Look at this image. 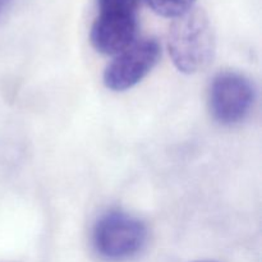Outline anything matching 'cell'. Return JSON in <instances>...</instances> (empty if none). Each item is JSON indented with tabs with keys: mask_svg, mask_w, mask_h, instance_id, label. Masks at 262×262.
Returning a JSON list of instances; mask_svg holds the SVG:
<instances>
[{
	"mask_svg": "<svg viewBox=\"0 0 262 262\" xmlns=\"http://www.w3.org/2000/svg\"><path fill=\"white\" fill-rule=\"evenodd\" d=\"M168 50L174 66L182 73H199L211 64L215 35L204 10L191 9L174 18L168 35Z\"/></svg>",
	"mask_w": 262,
	"mask_h": 262,
	"instance_id": "cell-1",
	"label": "cell"
},
{
	"mask_svg": "<svg viewBox=\"0 0 262 262\" xmlns=\"http://www.w3.org/2000/svg\"><path fill=\"white\" fill-rule=\"evenodd\" d=\"M92 238L100 256L122 261L142 250L147 241V229L140 219L127 212L110 211L97 220Z\"/></svg>",
	"mask_w": 262,
	"mask_h": 262,
	"instance_id": "cell-2",
	"label": "cell"
},
{
	"mask_svg": "<svg viewBox=\"0 0 262 262\" xmlns=\"http://www.w3.org/2000/svg\"><path fill=\"white\" fill-rule=\"evenodd\" d=\"M255 97V87L247 77L238 72H222L210 84V112L220 124H238L250 114Z\"/></svg>",
	"mask_w": 262,
	"mask_h": 262,
	"instance_id": "cell-3",
	"label": "cell"
},
{
	"mask_svg": "<svg viewBox=\"0 0 262 262\" xmlns=\"http://www.w3.org/2000/svg\"><path fill=\"white\" fill-rule=\"evenodd\" d=\"M160 54V43L155 38H137L106 67L104 84L115 92L132 89L152 71Z\"/></svg>",
	"mask_w": 262,
	"mask_h": 262,
	"instance_id": "cell-4",
	"label": "cell"
},
{
	"mask_svg": "<svg viewBox=\"0 0 262 262\" xmlns=\"http://www.w3.org/2000/svg\"><path fill=\"white\" fill-rule=\"evenodd\" d=\"M95 50L117 55L137 40V15L99 13L90 32Z\"/></svg>",
	"mask_w": 262,
	"mask_h": 262,
	"instance_id": "cell-5",
	"label": "cell"
},
{
	"mask_svg": "<svg viewBox=\"0 0 262 262\" xmlns=\"http://www.w3.org/2000/svg\"><path fill=\"white\" fill-rule=\"evenodd\" d=\"M194 2L196 0H147L154 12L173 19L193 9Z\"/></svg>",
	"mask_w": 262,
	"mask_h": 262,
	"instance_id": "cell-6",
	"label": "cell"
},
{
	"mask_svg": "<svg viewBox=\"0 0 262 262\" xmlns=\"http://www.w3.org/2000/svg\"><path fill=\"white\" fill-rule=\"evenodd\" d=\"M142 0H97L99 13L122 15H137Z\"/></svg>",
	"mask_w": 262,
	"mask_h": 262,
	"instance_id": "cell-7",
	"label": "cell"
},
{
	"mask_svg": "<svg viewBox=\"0 0 262 262\" xmlns=\"http://www.w3.org/2000/svg\"><path fill=\"white\" fill-rule=\"evenodd\" d=\"M12 0H0V17L5 13V10L8 9V7L10 5Z\"/></svg>",
	"mask_w": 262,
	"mask_h": 262,
	"instance_id": "cell-8",
	"label": "cell"
},
{
	"mask_svg": "<svg viewBox=\"0 0 262 262\" xmlns=\"http://www.w3.org/2000/svg\"><path fill=\"white\" fill-rule=\"evenodd\" d=\"M197 262H215V261H197Z\"/></svg>",
	"mask_w": 262,
	"mask_h": 262,
	"instance_id": "cell-9",
	"label": "cell"
}]
</instances>
